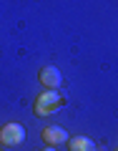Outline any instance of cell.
Wrapping results in <instances>:
<instances>
[{"label":"cell","mask_w":118,"mask_h":151,"mask_svg":"<svg viewBox=\"0 0 118 151\" xmlns=\"http://www.w3.org/2000/svg\"><path fill=\"white\" fill-rule=\"evenodd\" d=\"M63 106V96H60L58 91H53V88H45L40 96L35 98V116H50V113L55 111V108Z\"/></svg>","instance_id":"1"},{"label":"cell","mask_w":118,"mask_h":151,"mask_svg":"<svg viewBox=\"0 0 118 151\" xmlns=\"http://www.w3.org/2000/svg\"><path fill=\"white\" fill-rule=\"evenodd\" d=\"M25 141V129L20 124H5L0 129V144L3 146H20Z\"/></svg>","instance_id":"2"},{"label":"cell","mask_w":118,"mask_h":151,"mask_svg":"<svg viewBox=\"0 0 118 151\" xmlns=\"http://www.w3.org/2000/svg\"><path fill=\"white\" fill-rule=\"evenodd\" d=\"M38 81L43 83L45 88H58L60 83H63V76H60V70L55 68V65H45V68H40L38 70Z\"/></svg>","instance_id":"3"},{"label":"cell","mask_w":118,"mask_h":151,"mask_svg":"<svg viewBox=\"0 0 118 151\" xmlns=\"http://www.w3.org/2000/svg\"><path fill=\"white\" fill-rule=\"evenodd\" d=\"M43 141L48 146H58V144H63V141H68V134H65V129H60V126H45L43 129Z\"/></svg>","instance_id":"4"},{"label":"cell","mask_w":118,"mask_h":151,"mask_svg":"<svg viewBox=\"0 0 118 151\" xmlns=\"http://www.w3.org/2000/svg\"><path fill=\"white\" fill-rule=\"evenodd\" d=\"M68 149L70 151H96V141L88 136H73L68 139Z\"/></svg>","instance_id":"5"},{"label":"cell","mask_w":118,"mask_h":151,"mask_svg":"<svg viewBox=\"0 0 118 151\" xmlns=\"http://www.w3.org/2000/svg\"><path fill=\"white\" fill-rule=\"evenodd\" d=\"M40 151H55V149H53V146H48V149H40Z\"/></svg>","instance_id":"6"},{"label":"cell","mask_w":118,"mask_h":151,"mask_svg":"<svg viewBox=\"0 0 118 151\" xmlns=\"http://www.w3.org/2000/svg\"><path fill=\"white\" fill-rule=\"evenodd\" d=\"M116 151H118V149H116Z\"/></svg>","instance_id":"7"}]
</instances>
